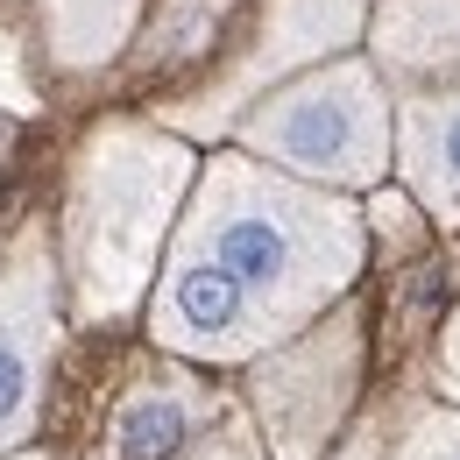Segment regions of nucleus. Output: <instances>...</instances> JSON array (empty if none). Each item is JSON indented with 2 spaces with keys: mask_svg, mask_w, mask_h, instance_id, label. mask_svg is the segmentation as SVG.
Here are the masks:
<instances>
[{
  "mask_svg": "<svg viewBox=\"0 0 460 460\" xmlns=\"http://www.w3.org/2000/svg\"><path fill=\"white\" fill-rule=\"evenodd\" d=\"M368 262L347 191L305 184L248 149L199 164L149 290V341L191 368H248L341 305Z\"/></svg>",
  "mask_w": 460,
  "mask_h": 460,
  "instance_id": "f257e3e1",
  "label": "nucleus"
},
{
  "mask_svg": "<svg viewBox=\"0 0 460 460\" xmlns=\"http://www.w3.org/2000/svg\"><path fill=\"white\" fill-rule=\"evenodd\" d=\"M191 184H199V156L164 120L114 114L78 142L58 213V270L78 326H120L156 290Z\"/></svg>",
  "mask_w": 460,
  "mask_h": 460,
  "instance_id": "f03ea898",
  "label": "nucleus"
},
{
  "mask_svg": "<svg viewBox=\"0 0 460 460\" xmlns=\"http://www.w3.org/2000/svg\"><path fill=\"white\" fill-rule=\"evenodd\" d=\"M241 149L326 191H376L397 164V107L376 58H326L241 114Z\"/></svg>",
  "mask_w": 460,
  "mask_h": 460,
  "instance_id": "7ed1b4c3",
  "label": "nucleus"
},
{
  "mask_svg": "<svg viewBox=\"0 0 460 460\" xmlns=\"http://www.w3.org/2000/svg\"><path fill=\"white\" fill-rule=\"evenodd\" d=\"M361 36H368V0H255V22L156 120L184 142H220L241 128V114L262 93L290 85L297 71H312L326 58H347Z\"/></svg>",
  "mask_w": 460,
  "mask_h": 460,
  "instance_id": "20e7f679",
  "label": "nucleus"
},
{
  "mask_svg": "<svg viewBox=\"0 0 460 460\" xmlns=\"http://www.w3.org/2000/svg\"><path fill=\"white\" fill-rule=\"evenodd\" d=\"M361 383V312L333 305L297 341L270 347L248 361V418L262 432L270 460H326L341 418L354 411Z\"/></svg>",
  "mask_w": 460,
  "mask_h": 460,
  "instance_id": "39448f33",
  "label": "nucleus"
},
{
  "mask_svg": "<svg viewBox=\"0 0 460 460\" xmlns=\"http://www.w3.org/2000/svg\"><path fill=\"white\" fill-rule=\"evenodd\" d=\"M64 270L43 227H22L14 248L0 255V460L22 454L36 418H43V390H50V361L64 341Z\"/></svg>",
  "mask_w": 460,
  "mask_h": 460,
  "instance_id": "423d86ee",
  "label": "nucleus"
},
{
  "mask_svg": "<svg viewBox=\"0 0 460 460\" xmlns=\"http://www.w3.org/2000/svg\"><path fill=\"white\" fill-rule=\"evenodd\" d=\"M397 177L432 227L460 234V78L397 100Z\"/></svg>",
  "mask_w": 460,
  "mask_h": 460,
  "instance_id": "0eeeda50",
  "label": "nucleus"
},
{
  "mask_svg": "<svg viewBox=\"0 0 460 460\" xmlns=\"http://www.w3.org/2000/svg\"><path fill=\"white\" fill-rule=\"evenodd\" d=\"M368 58L383 85L432 93L460 78V0H383L368 14Z\"/></svg>",
  "mask_w": 460,
  "mask_h": 460,
  "instance_id": "6e6552de",
  "label": "nucleus"
},
{
  "mask_svg": "<svg viewBox=\"0 0 460 460\" xmlns=\"http://www.w3.org/2000/svg\"><path fill=\"white\" fill-rule=\"evenodd\" d=\"M36 22H43V50L58 71H100L128 50L142 0H36Z\"/></svg>",
  "mask_w": 460,
  "mask_h": 460,
  "instance_id": "1a4fd4ad",
  "label": "nucleus"
},
{
  "mask_svg": "<svg viewBox=\"0 0 460 460\" xmlns=\"http://www.w3.org/2000/svg\"><path fill=\"white\" fill-rule=\"evenodd\" d=\"M390 460H460V403H418Z\"/></svg>",
  "mask_w": 460,
  "mask_h": 460,
  "instance_id": "9d476101",
  "label": "nucleus"
},
{
  "mask_svg": "<svg viewBox=\"0 0 460 460\" xmlns=\"http://www.w3.org/2000/svg\"><path fill=\"white\" fill-rule=\"evenodd\" d=\"M177 460H270V447H262V432H255V418H248V403H227L191 447Z\"/></svg>",
  "mask_w": 460,
  "mask_h": 460,
  "instance_id": "9b49d317",
  "label": "nucleus"
},
{
  "mask_svg": "<svg viewBox=\"0 0 460 460\" xmlns=\"http://www.w3.org/2000/svg\"><path fill=\"white\" fill-rule=\"evenodd\" d=\"M368 234L383 241V255H411L418 241H425V206L411 199V191H368Z\"/></svg>",
  "mask_w": 460,
  "mask_h": 460,
  "instance_id": "f8f14e48",
  "label": "nucleus"
},
{
  "mask_svg": "<svg viewBox=\"0 0 460 460\" xmlns=\"http://www.w3.org/2000/svg\"><path fill=\"white\" fill-rule=\"evenodd\" d=\"M432 383H439V397L460 403V312L447 319V333H439V354H432Z\"/></svg>",
  "mask_w": 460,
  "mask_h": 460,
  "instance_id": "ddd939ff",
  "label": "nucleus"
},
{
  "mask_svg": "<svg viewBox=\"0 0 460 460\" xmlns=\"http://www.w3.org/2000/svg\"><path fill=\"white\" fill-rule=\"evenodd\" d=\"M326 460H383V418H361V425L347 432V447L326 454Z\"/></svg>",
  "mask_w": 460,
  "mask_h": 460,
  "instance_id": "4468645a",
  "label": "nucleus"
},
{
  "mask_svg": "<svg viewBox=\"0 0 460 460\" xmlns=\"http://www.w3.org/2000/svg\"><path fill=\"white\" fill-rule=\"evenodd\" d=\"M7 460H64V454H29V447H22V454H7Z\"/></svg>",
  "mask_w": 460,
  "mask_h": 460,
  "instance_id": "2eb2a0df",
  "label": "nucleus"
}]
</instances>
